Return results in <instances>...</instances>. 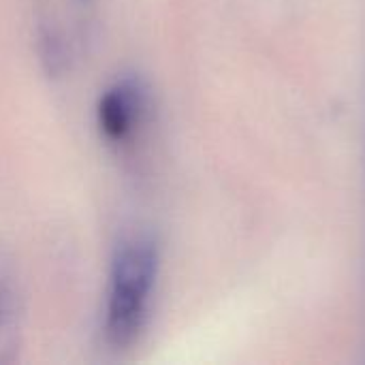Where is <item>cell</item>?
I'll use <instances>...</instances> for the list:
<instances>
[{"label":"cell","instance_id":"obj_1","mask_svg":"<svg viewBox=\"0 0 365 365\" xmlns=\"http://www.w3.org/2000/svg\"><path fill=\"white\" fill-rule=\"evenodd\" d=\"M156 267V248L148 240H133L115 255L107 306V338L115 349L133 344L139 336Z\"/></svg>","mask_w":365,"mask_h":365},{"label":"cell","instance_id":"obj_2","mask_svg":"<svg viewBox=\"0 0 365 365\" xmlns=\"http://www.w3.org/2000/svg\"><path fill=\"white\" fill-rule=\"evenodd\" d=\"M139 111L137 92L128 86H118L109 90L98 103V122L109 139H122L135 122Z\"/></svg>","mask_w":365,"mask_h":365},{"label":"cell","instance_id":"obj_3","mask_svg":"<svg viewBox=\"0 0 365 365\" xmlns=\"http://www.w3.org/2000/svg\"><path fill=\"white\" fill-rule=\"evenodd\" d=\"M36 51H38V60H41L45 73L49 77H60L66 71V66H68L66 47H64L60 32L53 26H41L38 28Z\"/></svg>","mask_w":365,"mask_h":365}]
</instances>
